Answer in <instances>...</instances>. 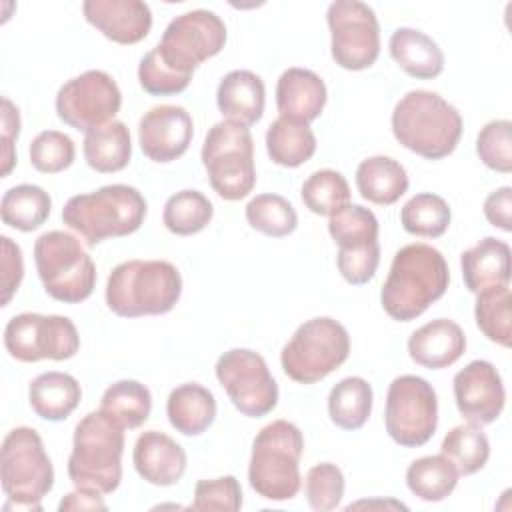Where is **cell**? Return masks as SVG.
<instances>
[{
    "instance_id": "cell-1",
    "label": "cell",
    "mask_w": 512,
    "mask_h": 512,
    "mask_svg": "<svg viewBox=\"0 0 512 512\" xmlns=\"http://www.w3.org/2000/svg\"><path fill=\"white\" fill-rule=\"evenodd\" d=\"M448 282L450 270L440 250L424 242L406 244L392 258L380 304L392 320L410 322L444 296Z\"/></svg>"
},
{
    "instance_id": "cell-2",
    "label": "cell",
    "mask_w": 512,
    "mask_h": 512,
    "mask_svg": "<svg viewBox=\"0 0 512 512\" xmlns=\"http://www.w3.org/2000/svg\"><path fill=\"white\" fill-rule=\"evenodd\" d=\"M390 122L394 138L426 160L446 158L462 136L460 112L432 90L406 92L396 102Z\"/></svg>"
},
{
    "instance_id": "cell-3",
    "label": "cell",
    "mask_w": 512,
    "mask_h": 512,
    "mask_svg": "<svg viewBox=\"0 0 512 512\" xmlns=\"http://www.w3.org/2000/svg\"><path fill=\"white\" fill-rule=\"evenodd\" d=\"M148 212L146 198L128 184H106L94 192L68 198L62 222L78 232L86 246L134 234Z\"/></svg>"
},
{
    "instance_id": "cell-4",
    "label": "cell",
    "mask_w": 512,
    "mask_h": 512,
    "mask_svg": "<svg viewBox=\"0 0 512 512\" xmlns=\"http://www.w3.org/2000/svg\"><path fill=\"white\" fill-rule=\"evenodd\" d=\"M182 294V276L166 260L120 262L106 282V304L122 318L170 312Z\"/></svg>"
},
{
    "instance_id": "cell-5",
    "label": "cell",
    "mask_w": 512,
    "mask_h": 512,
    "mask_svg": "<svg viewBox=\"0 0 512 512\" xmlns=\"http://www.w3.org/2000/svg\"><path fill=\"white\" fill-rule=\"evenodd\" d=\"M124 428L104 412H88L74 428L68 476L76 488L110 494L122 480Z\"/></svg>"
},
{
    "instance_id": "cell-6",
    "label": "cell",
    "mask_w": 512,
    "mask_h": 512,
    "mask_svg": "<svg viewBox=\"0 0 512 512\" xmlns=\"http://www.w3.org/2000/svg\"><path fill=\"white\" fill-rule=\"evenodd\" d=\"M302 452L304 436L296 424L288 420H274L266 424L252 442L248 464L252 490L266 500H292L302 486Z\"/></svg>"
},
{
    "instance_id": "cell-7",
    "label": "cell",
    "mask_w": 512,
    "mask_h": 512,
    "mask_svg": "<svg viewBox=\"0 0 512 512\" xmlns=\"http://www.w3.org/2000/svg\"><path fill=\"white\" fill-rule=\"evenodd\" d=\"M0 480L8 502L2 506L10 510H42L40 500L54 486V468L44 450L40 434L30 426L12 428L0 450Z\"/></svg>"
},
{
    "instance_id": "cell-8",
    "label": "cell",
    "mask_w": 512,
    "mask_h": 512,
    "mask_svg": "<svg viewBox=\"0 0 512 512\" xmlns=\"http://www.w3.org/2000/svg\"><path fill=\"white\" fill-rule=\"evenodd\" d=\"M204 170L214 192L228 200L246 198L256 184L254 140L250 128L234 122H216L202 144L200 152Z\"/></svg>"
},
{
    "instance_id": "cell-9",
    "label": "cell",
    "mask_w": 512,
    "mask_h": 512,
    "mask_svg": "<svg viewBox=\"0 0 512 512\" xmlns=\"http://www.w3.org/2000/svg\"><path fill=\"white\" fill-rule=\"evenodd\" d=\"M34 262L46 294L64 304L84 302L96 286V266L80 240L50 230L34 242Z\"/></svg>"
},
{
    "instance_id": "cell-10",
    "label": "cell",
    "mask_w": 512,
    "mask_h": 512,
    "mask_svg": "<svg viewBox=\"0 0 512 512\" xmlns=\"http://www.w3.org/2000/svg\"><path fill=\"white\" fill-rule=\"evenodd\" d=\"M348 354V330L330 316H316L296 328L282 348L280 364L290 380L316 384L340 368Z\"/></svg>"
},
{
    "instance_id": "cell-11",
    "label": "cell",
    "mask_w": 512,
    "mask_h": 512,
    "mask_svg": "<svg viewBox=\"0 0 512 512\" xmlns=\"http://www.w3.org/2000/svg\"><path fill=\"white\" fill-rule=\"evenodd\" d=\"M226 44V24L204 8L188 10L168 22L154 52L174 74L192 80L194 70Z\"/></svg>"
},
{
    "instance_id": "cell-12",
    "label": "cell",
    "mask_w": 512,
    "mask_h": 512,
    "mask_svg": "<svg viewBox=\"0 0 512 512\" xmlns=\"http://www.w3.org/2000/svg\"><path fill=\"white\" fill-rule=\"evenodd\" d=\"M384 424L396 444L424 446L438 426V398L432 384L416 374L396 376L386 392Z\"/></svg>"
},
{
    "instance_id": "cell-13",
    "label": "cell",
    "mask_w": 512,
    "mask_h": 512,
    "mask_svg": "<svg viewBox=\"0 0 512 512\" xmlns=\"http://www.w3.org/2000/svg\"><path fill=\"white\" fill-rule=\"evenodd\" d=\"M4 348L18 362L68 360L80 350V336L68 316L22 312L8 320Z\"/></svg>"
},
{
    "instance_id": "cell-14",
    "label": "cell",
    "mask_w": 512,
    "mask_h": 512,
    "mask_svg": "<svg viewBox=\"0 0 512 512\" xmlns=\"http://www.w3.org/2000/svg\"><path fill=\"white\" fill-rule=\"evenodd\" d=\"M214 372L240 414L262 418L276 408L278 384L258 352L230 348L216 360Z\"/></svg>"
},
{
    "instance_id": "cell-15",
    "label": "cell",
    "mask_w": 512,
    "mask_h": 512,
    "mask_svg": "<svg viewBox=\"0 0 512 512\" xmlns=\"http://www.w3.org/2000/svg\"><path fill=\"white\" fill-rule=\"evenodd\" d=\"M332 60L344 70H366L380 54L376 12L360 0H336L326 12Z\"/></svg>"
},
{
    "instance_id": "cell-16",
    "label": "cell",
    "mask_w": 512,
    "mask_h": 512,
    "mask_svg": "<svg viewBox=\"0 0 512 512\" xmlns=\"http://www.w3.org/2000/svg\"><path fill=\"white\" fill-rule=\"evenodd\" d=\"M54 106L64 124L80 132H90L112 122L120 112L122 94L108 72L86 70L60 86Z\"/></svg>"
},
{
    "instance_id": "cell-17",
    "label": "cell",
    "mask_w": 512,
    "mask_h": 512,
    "mask_svg": "<svg viewBox=\"0 0 512 512\" xmlns=\"http://www.w3.org/2000/svg\"><path fill=\"white\" fill-rule=\"evenodd\" d=\"M454 400L462 418L492 424L504 410L506 390L500 372L488 360H472L454 376Z\"/></svg>"
},
{
    "instance_id": "cell-18",
    "label": "cell",
    "mask_w": 512,
    "mask_h": 512,
    "mask_svg": "<svg viewBox=\"0 0 512 512\" xmlns=\"http://www.w3.org/2000/svg\"><path fill=\"white\" fill-rule=\"evenodd\" d=\"M194 136L192 116L184 106L160 104L144 112L138 124V144L146 158L158 164L180 158Z\"/></svg>"
},
{
    "instance_id": "cell-19",
    "label": "cell",
    "mask_w": 512,
    "mask_h": 512,
    "mask_svg": "<svg viewBox=\"0 0 512 512\" xmlns=\"http://www.w3.org/2000/svg\"><path fill=\"white\" fill-rule=\"evenodd\" d=\"M82 14L88 24L116 44H136L152 28L150 6L142 0H86Z\"/></svg>"
},
{
    "instance_id": "cell-20",
    "label": "cell",
    "mask_w": 512,
    "mask_h": 512,
    "mask_svg": "<svg viewBox=\"0 0 512 512\" xmlns=\"http://www.w3.org/2000/svg\"><path fill=\"white\" fill-rule=\"evenodd\" d=\"M132 460L138 476L154 486H174L186 472L184 448L158 430H146L136 438Z\"/></svg>"
},
{
    "instance_id": "cell-21",
    "label": "cell",
    "mask_w": 512,
    "mask_h": 512,
    "mask_svg": "<svg viewBox=\"0 0 512 512\" xmlns=\"http://www.w3.org/2000/svg\"><path fill=\"white\" fill-rule=\"evenodd\" d=\"M466 350L464 330L448 318H436L408 338V356L422 368L440 370L460 360Z\"/></svg>"
},
{
    "instance_id": "cell-22",
    "label": "cell",
    "mask_w": 512,
    "mask_h": 512,
    "mask_svg": "<svg viewBox=\"0 0 512 512\" xmlns=\"http://www.w3.org/2000/svg\"><path fill=\"white\" fill-rule=\"evenodd\" d=\"M326 84L308 68H288L276 84V106L280 116L310 124L326 106Z\"/></svg>"
},
{
    "instance_id": "cell-23",
    "label": "cell",
    "mask_w": 512,
    "mask_h": 512,
    "mask_svg": "<svg viewBox=\"0 0 512 512\" xmlns=\"http://www.w3.org/2000/svg\"><path fill=\"white\" fill-rule=\"evenodd\" d=\"M460 268L468 292L478 294L510 282V246L494 236L482 238L460 254Z\"/></svg>"
},
{
    "instance_id": "cell-24",
    "label": "cell",
    "mask_w": 512,
    "mask_h": 512,
    "mask_svg": "<svg viewBox=\"0 0 512 512\" xmlns=\"http://www.w3.org/2000/svg\"><path fill=\"white\" fill-rule=\"evenodd\" d=\"M216 104L226 120H234L244 126L256 124L262 118L266 104L262 78L252 70L228 72L218 84Z\"/></svg>"
},
{
    "instance_id": "cell-25",
    "label": "cell",
    "mask_w": 512,
    "mask_h": 512,
    "mask_svg": "<svg viewBox=\"0 0 512 512\" xmlns=\"http://www.w3.org/2000/svg\"><path fill=\"white\" fill-rule=\"evenodd\" d=\"M388 50L394 62L412 78L432 80L444 70V54L436 40L422 30L400 26L388 40Z\"/></svg>"
},
{
    "instance_id": "cell-26",
    "label": "cell",
    "mask_w": 512,
    "mask_h": 512,
    "mask_svg": "<svg viewBox=\"0 0 512 512\" xmlns=\"http://www.w3.org/2000/svg\"><path fill=\"white\" fill-rule=\"evenodd\" d=\"M82 388L72 374L44 372L28 386V402L36 416L50 422L66 420L80 404Z\"/></svg>"
},
{
    "instance_id": "cell-27",
    "label": "cell",
    "mask_w": 512,
    "mask_h": 512,
    "mask_svg": "<svg viewBox=\"0 0 512 512\" xmlns=\"http://www.w3.org/2000/svg\"><path fill=\"white\" fill-rule=\"evenodd\" d=\"M166 414L176 432L184 436H200L216 418V398L206 386L186 382L170 392Z\"/></svg>"
},
{
    "instance_id": "cell-28",
    "label": "cell",
    "mask_w": 512,
    "mask_h": 512,
    "mask_svg": "<svg viewBox=\"0 0 512 512\" xmlns=\"http://www.w3.org/2000/svg\"><path fill=\"white\" fill-rule=\"evenodd\" d=\"M408 174L404 166L390 156L364 158L356 168V186L364 200L390 206L408 190Z\"/></svg>"
},
{
    "instance_id": "cell-29",
    "label": "cell",
    "mask_w": 512,
    "mask_h": 512,
    "mask_svg": "<svg viewBox=\"0 0 512 512\" xmlns=\"http://www.w3.org/2000/svg\"><path fill=\"white\" fill-rule=\"evenodd\" d=\"M82 152L86 164L100 174L124 170L132 158V140L128 126L120 120H112L100 128L86 132Z\"/></svg>"
},
{
    "instance_id": "cell-30",
    "label": "cell",
    "mask_w": 512,
    "mask_h": 512,
    "mask_svg": "<svg viewBox=\"0 0 512 512\" xmlns=\"http://www.w3.org/2000/svg\"><path fill=\"white\" fill-rule=\"evenodd\" d=\"M266 152L284 168H298L316 152V136L310 124L278 116L266 130Z\"/></svg>"
},
{
    "instance_id": "cell-31",
    "label": "cell",
    "mask_w": 512,
    "mask_h": 512,
    "mask_svg": "<svg viewBox=\"0 0 512 512\" xmlns=\"http://www.w3.org/2000/svg\"><path fill=\"white\" fill-rule=\"evenodd\" d=\"M372 386L362 376L342 378L328 394V416L342 430L362 428L372 414Z\"/></svg>"
},
{
    "instance_id": "cell-32",
    "label": "cell",
    "mask_w": 512,
    "mask_h": 512,
    "mask_svg": "<svg viewBox=\"0 0 512 512\" xmlns=\"http://www.w3.org/2000/svg\"><path fill=\"white\" fill-rule=\"evenodd\" d=\"M52 208L50 194L36 184H18L4 192L0 202L2 222L20 232H32L40 228Z\"/></svg>"
},
{
    "instance_id": "cell-33",
    "label": "cell",
    "mask_w": 512,
    "mask_h": 512,
    "mask_svg": "<svg viewBox=\"0 0 512 512\" xmlns=\"http://www.w3.org/2000/svg\"><path fill=\"white\" fill-rule=\"evenodd\" d=\"M152 410V394L138 380H118L110 384L100 400V412L124 430L140 428Z\"/></svg>"
},
{
    "instance_id": "cell-34",
    "label": "cell",
    "mask_w": 512,
    "mask_h": 512,
    "mask_svg": "<svg viewBox=\"0 0 512 512\" xmlns=\"http://www.w3.org/2000/svg\"><path fill=\"white\" fill-rule=\"evenodd\" d=\"M458 476L454 464L440 452L414 460L406 470V486L424 502H440L454 492Z\"/></svg>"
},
{
    "instance_id": "cell-35",
    "label": "cell",
    "mask_w": 512,
    "mask_h": 512,
    "mask_svg": "<svg viewBox=\"0 0 512 512\" xmlns=\"http://www.w3.org/2000/svg\"><path fill=\"white\" fill-rule=\"evenodd\" d=\"M442 454L454 464L460 476L482 470L490 458V442L478 424H458L442 440Z\"/></svg>"
},
{
    "instance_id": "cell-36",
    "label": "cell",
    "mask_w": 512,
    "mask_h": 512,
    "mask_svg": "<svg viewBox=\"0 0 512 512\" xmlns=\"http://www.w3.org/2000/svg\"><path fill=\"white\" fill-rule=\"evenodd\" d=\"M214 216L212 202L198 190H180L172 194L162 212V222L176 236H192L202 232Z\"/></svg>"
},
{
    "instance_id": "cell-37",
    "label": "cell",
    "mask_w": 512,
    "mask_h": 512,
    "mask_svg": "<svg viewBox=\"0 0 512 512\" xmlns=\"http://www.w3.org/2000/svg\"><path fill=\"white\" fill-rule=\"evenodd\" d=\"M452 220V210L448 202L432 192H422L412 196L400 210V224L408 234L420 238L442 236Z\"/></svg>"
},
{
    "instance_id": "cell-38",
    "label": "cell",
    "mask_w": 512,
    "mask_h": 512,
    "mask_svg": "<svg viewBox=\"0 0 512 512\" xmlns=\"http://www.w3.org/2000/svg\"><path fill=\"white\" fill-rule=\"evenodd\" d=\"M328 232L338 250L364 248L378 242V218L360 204H346L330 216Z\"/></svg>"
},
{
    "instance_id": "cell-39",
    "label": "cell",
    "mask_w": 512,
    "mask_h": 512,
    "mask_svg": "<svg viewBox=\"0 0 512 512\" xmlns=\"http://www.w3.org/2000/svg\"><path fill=\"white\" fill-rule=\"evenodd\" d=\"M510 288L508 286H492L476 294L474 318L480 332L490 340L504 348L510 346L512 336V314H510Z\"/></svg>"
},
{
    "instance_id": "cell-40",
    "label": "cell",
    "mask_w": 512,
    "mask_h": 512,
    "mask_svg": "<svg viewBox=\"0 0 512 512\" xmlns=\"http://www.w3.org/2000/svg\"><path fill=\"white\" fill-rule=\"evenodd\" d=\"M304 206L318 216H332L342 206L350 204V186L346 178L332 168L312 172L302 184Z\"/></svg>"
},
{
    "instance_id": "cell-41",
    "label": "cell",
    "mask_w": 512,
    "mask_h": 512,
    "mask_svg": "<svg viewBox=\"0 0 512 512\" xmlns=\"http://www.w3.org/2000/svg\"><path fill=\"white\" fill-rule=\"evenodd\" d=\"M244 212L248 224L270 238H284L298 226L294 206L280 194H258L246 204Z\"/></svg>"
},
{
    "instance_id": "cell-42",
    "label": "cell",
    "mask_w": 512,
    "mask_h": 512,
    "mask_svg": "<svg viewBox=\"0 0 512 512\" xmlns=\"http://www.w3.org/2000/svg\"><path fill=\"white\" fill-rule=\"evenodd\" d=\"M30 164L42 174H58L72 166L76 146L72 138L60 130H42L30 142Z\"/></svg>"
},
{
    "instance_id": "cell-43",
    "label": "cell",
    "mask_w": 512,
    "mask_h": 512,
    "mask_svg": "<svg viewBox=\"0 0 512 512\" xmlns=\"http://www.w3.org/2000/svg\"><path fill=\"white\" fill-rule=\"evenodd\" d=\"M304 492L308 506L316 512L334 510L344 496V474L332 462H320L306 472Z\"/></svg>"
},
{
    "instance_id": "cell-44",
    "label": "cell",
    "mask_w": 512,
    "mask_h": 512,
    "mask_svg": "<svg viewBox=\"0 0 512 512\" xmlns=\"http://www.w3.org/2000/svg\"><path fill=\"white\" fill-rule=\"evenodd\" d=\"M476 154L490 170L512 172V122L502 118L484 124L476 138Z\"/></svg>"
},
{
    "instance_id": "cell-45",
    "label": "cell",
    "mask_w": 512,
    "mask_h": 512,
    "mask_svg": "<svg viewBox=\"0 0 512 512\" xmlns=\"http://www.w3.org/2000/svg\"><path fill=\"white\" fill-rule=\"evenodd\" d=\"M242 508V488L236 476L226 474L220 478H204L194 486V502L190 510L208 512V510H226L236 512Z\"/></svg>"
},
{
    "instance_id": "cell-46",
    "label": "cell",
    "mask_w": 512,
    "mask_h": 512,
    "mask_svg": "<svg viewBox=\"0 0 512 512\" xmlns=\"http://www.w3.org/2000/svg\"><path fill=\"white\" fill-rule=\"evenodd\" d=\"M138 82L150 96H172L188 88L190 80L168 70L154 48L146 52L138 64Z\"/></svg>"
},
{
    "instance_id": "cell-47",
    "label": "cell",
    "mask_w": 512,
    "mask_h": 512,
    "mask_svg": "<svg viewBox=\"0 0 512 512\" xmlns=\"http://www.w3.org/2000/svg\"><path fill=\"white\" fill-rule=\"evenodd\" d=\"M380 264V244H370L364 248L354 250H338L336 254V266L342 278L352 284L360 286L374 278Z\"/></svg>"
},
{
    "instance_id": "cell-48",
    "label": "cell",
    "mask_w": 512,
    "mask_h": 512,
    "mask_svg": "<svg viewBox=\"0 0 512 512\" xmlns=\"http://www.w3.org/2000/svg\"><path fill=\"white\" fill-rule=\"evenodd\" d=\"M0 240H2V300H0V304L6 306L24 278V260H22L20 246L14 244L12 238L0 236Z\"/></svg>"
},
{
    "instance_id": "cell-49",
    "label": "cell",
    "mask_w": 512,
    "mask_h": 512,
    "mask_svg": "<svg viewBox=\"0 0 512 512\" xmlns=\"http://www.w3.org/2000/svg\"><path fill=\"white\" fill-rule=\"evenodd\" d=\"M20 134V110L10 98H2V176H8L16 164L14 144Z\"/></svg>"
},
{
    "instance_id": "cell-50",
    "label": "cell",
    "mask_w": 512,
    "mask_h": 512,
    "mask_svg": "<svg viewBox=\"0 0 512 512\" xmlns=\"http://www.w3.org/2000/svg\"><path fill=\"white\" fill-rule=\"evenodd\" d=\"M484 216L492 226L504 232L512 230V188L510 186L496 188L486 196Z\"/></svg>"
},
{
    "instance_id": "cell-51",
    "label": "cell",
    "mask_w": 512,
    "mask_h": 512,
    "mask_svg": "<svg viewBox=\"0 0 512 512\" xmlns=\"http://www.w3.org/2000/svg\"><path fill=\"white\" fill-rule=\"evenodd\" d=\"M58 510H106V502L102 500L100 492L94 490H84V488H76L74 492L66 494L60 504Z\"/></svg>"
}]
</instances>
